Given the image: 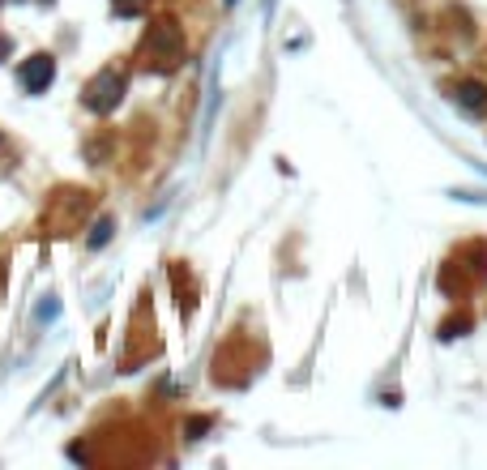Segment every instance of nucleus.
Instances as JSON below:
<instances>
[{"instance_id": "1", "label": "nucleus", "mask_w": 487, "mask_h": 470, "mask_svg": "<svg viewBox=\"0 0 487 470\" xmlns=\"http://www.w3.org/2000/svg\"><path fill=\"white\" fill-rule=\"evenodd\" d=\"M120 86H124V81L115 78V73H103V86H90V107H98V112H107V107H112L115 98H120Z\"/></svg>"}, {"instance_id": "3", "label": "nucleus", "mask_w": 487, "mask_h": 470, "mask_svg": "<svg viewBox=\"0 0 487 470\" xmlns=\"http://www.w3.org/2000/svg\"><path fill=\"white\" fill-rule=\"evenodd\" d=\"M115 9L120 14H133V9H142V0H115Z\"/></svg>"}, {"instance_id": "2", "label": "nucleus", "mask_w": 487, "mask_h": 470, "mask_svg": "<svg viewBox=\"0 0 487 470\" xmlns=\"http://www.w3.org/2000/svg\"><path fill=\"white\" fill-rule=\"evenodd\" d=\"M48 81H51V60L48 56H34L31 65L22 69V86H26V90H48Z\"/></svg>"}]
</instances>
